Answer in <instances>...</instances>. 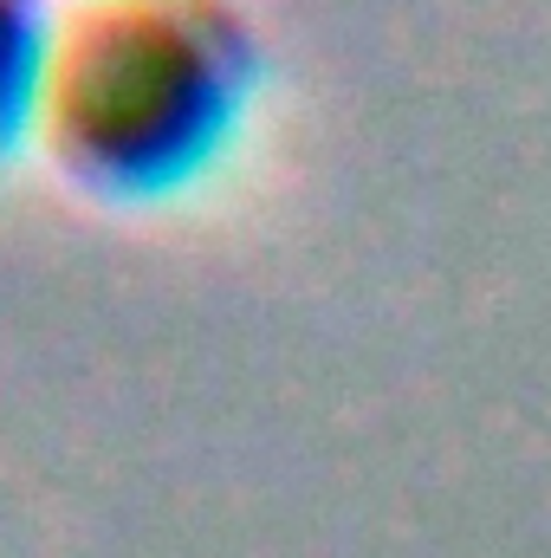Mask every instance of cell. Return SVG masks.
I'll return each mask as SVG.
<instances>
[{"mask_svg":"<svg viewBox=\"0 0 551 558\" xmlns=\"http://www.w3.org/2000/svg\"><path fill=\"white\" fill-rule=\"evenodd\" d=\"M254 92L247 0H52L26 156L111 208L175 202L221 169Z\"/></svg>","mask_w":551,"mask_h":558,"instance_id":"cell-1","label":"cell"},{"mask_svg":"<svg viewBox=\"0 0 551 558\" xmlns=\"http://www.w3.org/2000/svg\"><path fill=\"white\" fill-rule=\"evenodd\" d=\"M52 0H0V169L33 137V92Z\"/></svg>","mask_w":551,"mask_h":558,"instance_id":"cell-2","label":"cell"}]
</instances>
